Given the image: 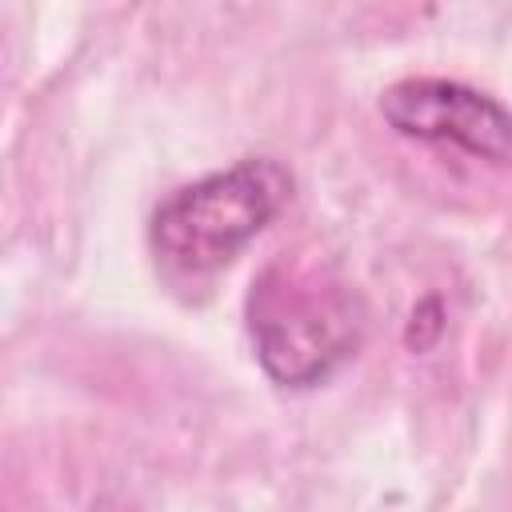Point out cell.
<instances>
[{"label":"cell","instance_id":"obj_1","mask_svg":"<svg viewBox=\"0 0 512 512\" xmlns=\"http://www.w3.org/2000/svg\"><path fill=\"white\" fill-rule=\"evenodd\" d=\"M248 332L260 368L284 388H316L364 344V300L320 268H268L248 292Z\"/></svg>","mask_w":512,"mask_h":512},{"label":"cell","instance_id":"obj_2","mask_svg":"<svg viewBox=\"0 0 512 512\" xmlns=\"http://www.w3.org/2000/svg\"><path fill=\"white\" fill-rule=\"evenodd\" d=\"M292 176L284 164L260 156L176 188L152 212L148 236L164 264L204 276L236 260L288 204Z\"/></svg>","mask_w":512,"mask_h":512},{"label":"cell","instance_id":"obj_3","mask_svg":"<svg viewBox=\"0 0 512 512\" xmlns=\"http://www.w3.org/2000/svg\"><path fill=\"white\" fill-rule=\"evenodd\" d=\"M380 116L388 120V128H396L408 140L452 144L500 168L512 164V112L496 96L464 80H444V76L396 80L380 96Z\"/></svg>","mask_w":512,"mask_h":512}]
</instances>
